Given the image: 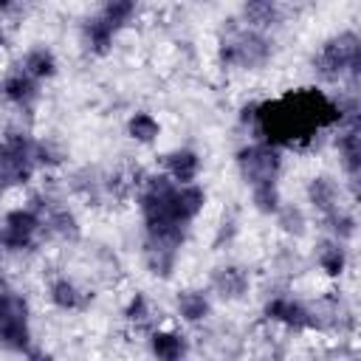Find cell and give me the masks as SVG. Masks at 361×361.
Instances as JSON below:
<instances>
[{
	"instance_id": "obj_1",
	"label": "cell",
	"mask_w": 361,
	"mask_h": 361,
	"mask_svg": "<svg viewBox=\"0 0 361 361\" xmlns=\"http://www.w3.org/2000/svg\"><path fill=\"white\" fill-rule=\"evenodd\" d=\"M358 68H361V37L350 28L324 39L313 56V73L324 82H338L344 76H353L355 82Z\"/></svg>"
},
{
	"instance_id": "obj_2",
	"label": "cell",
	"mask_w": 361,
	"mask_h": 361,
	"mask_svg": "<svg viewBox=\"0 0 361 361\" xmlns=\"http://www.w3.org/2000/svg\"><path fill=\"white\" fill-rule=\"evenodd\" d=\"M34 141L25 130H6L0 135V195L25 186L37 172Z\"/></svg>"
},
{
	"instance_id": "obj_3",
	"label": "cell",
	"mask_w": 361,
	"mask_h": 361,
	"mask_svg": "<svg viewBox=\"0 0 361 361\" xmlns=\"http://www.w3.org/2000/svg\"><path fill=\"white\" fill-rule=\"evenodd\" d=\"M220 62L226 68H243V71H259L271 62L274 56V42L268 34L254 31V28H240L234 25L228 37L220 42L217 51Z\"/></svg>"
},
{
	"instance_id": "obj_4",
	"label": "cell",
	"mask_w": 361,
	"mask_h": 361,
	"mask_svg": "<svg viewBox=\"0 0 361 361\" xmlns=\"http://www.w3.org/2000/svg\"><path fill=\"white\" fill-rule=\"evenodd\" d=\"M0 344L11 353L31 350V307L11 288H0Z\"/></svg>"
},
{
	"instance_id": "obj_5",
	"label": "cell",
	"mask_w": 361,
	"mask_h": 361,
	"mask_svg": "<svg viewBox=\"0 0 361 361\" xmlns=\"http://www.w3.org/2000/svg\"><path fill=\"white\" fill-rule=\"evenodd\" d=\"M234 161H237L240 178L245 180L248 189L265 186V183H279V172H282V149L279 147L254 141V144L240 147Z\"/></svg>"
},
{
	"instance_id": "obj_6",
	"label": "cell",
	"mask_w": 361,
	"mask_h": 361,
	"mask_svg": "<svg viewBox=\"0 0 361 361\" xmlns=\"http://www.w3.org/2000/svg\"><path fill=\"white\" fill-rule=\"evenodd\" d=\"M42 231V220L28 206H17L6 212L0 226V245L3 251H28L37 243V234Z\"/></svg>"
},
{
	"instance_id": "obj_7",
	"label": "cell",
	"mask_w": 361,
	"mask_h": 361,
	"mask_svg": "<svg viewBox=\"0 0 361 361\" xmlns=\"http://www.w3.org/2000/svg\"><path fill=\"white\" fill-rule=\"evenodd\" d=\"M262 316L288 330H313V310L293 296H271L262 305Z\"/></svg>"
},
{
	"instance_id": "obj_8",
	"label": "cell",
	"mask_w": 361,
	"mask_h": 361,
	"mask_svg": "<svg viewBox=\"0 0 361 361\" xmlns=\"http://www.w3.org/2000/svg\"><path fill=\"white\" fill-rule=\"evenodd\" d=\"M0 96L8 104H14L17 110H31L37 104V99H39V82H34L28 73H23V68H17V71L3 76Z\"/></svg>"
},
{
	"instance_id": "obj_9",
	"label": "cell",
	"mask_w": 361,
	"mask_h": 361,
	"mask_svg": "<svg viewBox=\"0 0 361 361\" xmlns=\"http://www.w3.org/2000/svg\"><path fill=\"white\" fill-rule=\"evenodd\" d=\"M338 135H336V149H338V164L344 169V175L355 183L358 172H361V133H358V121H344L338 124Z\"/></svg>"
},
{
	"instance_id": "obj_10",
	"label": "cell",
	"mask_w": 361,
	"mask_h": 361,
	"mask_svg": "<svg viewBox=\"0 0 361 361\" xmlns=\"http://www.w3.org/2000/svg\"><path fill=\"white\" fill-rule=\"evenodd\" d=\"M200 169H203V161L192 147H178V149H169L164 155V175L169 180H175L178 186L195 183Z\"/></svg>"
},
{
	"instance_id": "obj_11",
	"label": "cell",
	"mask_w": 361,
	"mask_h": 361,
	"mask_svg": "<svg viewBox=\"0 0 361 361\" xmlns=\"http://www.w3.org/2000/svg\"><path fill=\"white\" fill-rule=\"evenodd\" d=\"M178 257H180V248L178 245L144 237V265H147V271L152 276L169 279L175 274V268H178Z\"/></svg>"
},
{
	"instance_id": "obj_12",
	"label": "cell",
	"mask_w": 361,
	"mask_h": 361,
	"mask_svg": "<svg viewBox=\"0 0 361 361\" xmlns=\"http://www.w3.org/2000/svg\"><path fill=\"white\" fill-rule=\"evenodd\" d=\"M305 195H307V203H310L322 217H327V214H333V212L341 209V186H338L330 175H313V178L307 180Z\"/></svg>"
},
{
	"instance_id": "obj_13",
	"label": "cell",
	"mask_w": 361,
	"mask_h": 361,
	"mask_svg": "<svg viewBox=\"0 0 361 361\" xmlns=\"http://www.w3.org/2000/svg\"><path fill=\"white\" fill-rule=\"evenodd\" d=\"M212 288L217 290L220 299H228V302L243 299L251 288V274L243 265H220L212 274Z\"/></svg>"
},
{
	"instance_id": "obj_14",
	"label": "cell",
	"mask_w": 361,
	"mask_h": 361,
	"mask_svg": "<svg viewBox=\"0 0 361 361\" xmlns=\"http://www.w3.org/2000/svg\"><path fill=\"white\" fill-rule=\"evenodd\" d=\"M39 220H42V231H48V234H54V237H59V240H65V243L79 240V231H82V228H79L76 214H73L68 206L48 203L45 212L39 214Z\"/></svg>"
},
{
	"instance_id": "obj_15",
	"label": "cell",
	"mask_w": 361,
	"mask_h": 361,
	"mask_svg": "<svg viewBox=\"0 0 361 361\" xmlns=\"http://www.w3.org/2000/svg\"><path fill=\"white\" fill-rule=\"evenodd\" d=\"M116 34H118V28H116V25H110L99 11H96V14H90V17L85 20V25H82L85 48H87L90 54H96V56H104V54H110V51H113Z\"/></svg>"
},
{
	"instance_id": "obj_16",
	"label": "cell",
	"mask_w": 361,
	"mask_h": 361,
	"mask_svg": "<svg viewBox=\"0 0 361 361\" xmlns=\"http://www.w3.org/2000/svg\"><path fill=\"white\" fill-rule=\"evenodd\" d=\"M48 299H51V305L56 307V310H82L85 305H87V290H82L73 279H68V276H54L51 282H48Z\"/></svg>"
},
{
	"instance_id": "obj_17",
	"label": "cell",
	"mask_w": 361,
	"mask_h": 361,
	"mask_svg": "<svg viewBox=\"0 0 361 361\" xmlns=\"http://www.w3.org/2000/svg\"><path fill=\"white\" fill-rule=\"evenodd\" d=\"M186 336L178 330H152L149 333V353L155 355V361H183L186 358Z\"/></svg>"
},
{
	"instance_id": "obj_18",
	"label": "cell",
	"mask_w": 361,
	"mask_h": 361,
	"mask_svg": "<svg viewBox=\"0 0 361 361\" xmlns=\"http://www.w3.org/2000/svg\"><path fill=\"white\" fill-rule=\"evenodd\" d=\"M175 310H178L180 322H186V324H200V322L209 319L212 302H209V296H206L203 290L186 288V290H180V293L175 296Z\"/></svg>"
},
{
	"instance_id": "obj_19",
	"label": "cell",
	"mask_w": 361,
	"mask_h": 361,
	"mask_svg": "<svg viewBox=\"0 0 361 361\" xmlns=\"http://www.w3.org/2000/svg\"><path fill=\"white\" fill-rule=\"evenodd\" d=\"M316 265H319V271L324 276L338 279L347 271V248H344V243H338L333 237L322 240L319 248H316Z\"/></svg>"
},
{
	"instance_id": "obj_20",
	"label": "cell",
	"mask_w": 361,
	"mask_h": 361,
	"mask_svg": "<svg viewBox=\"0 0 361 361\" xmlns=\"http://www.w3.org/2000/svg\"><path fill=\"white\" fill-rule=\"evenodd\" d=\"M240 14L245 20V28H254V31H262V34L282 20V8L271 0H251V3L243 6Z\"/></svg>"
},
{
	"instance_id": "obj_21",
	"label": "cell",
	"mask_w": 361,
	"mask_h": 361,
	"mask_svg": "<svg viewBox=\"0 0 361 361\" xmlns=\"http://www.w3.org/2000/svg\"><path fill=\"white\" fill-rule=\"evenodd\" d=\"M23 73H28L34 82H45L51 76H56V56L51 48L45 45H34L23 54Z\"/></svg>"
},
{
	"instance_id": "obj_22",
	"label": "cell",
	"mask_w": 361,
	"mask_h": 361,
	"mask_svg": "<svg viewBox=\"0 0 361 361\" xmlns=\"http://www.w3.org/2000/svg\"><path fill=\"white\" fill-rule=\"evenodd\" d=\"M127 135L135 141V144H155L158 135H161V121L147 113V110H138L127 118Z\"/></svg>"
},
{
	"instance_id": "obj_23",
	"label": "cell",
	"mask_w": 361,
	"mask_h": 361,
	"mask_svg": "<svg viewBox=\"0 0 361 361\" xmlns=\"http://www.w3.org/2000/svg\"><path fill=\"white\" fill-rule=\"evenodd\" d=\"M276 223H279V228H282L285 234H290V237H302V234L307 231V217H305V212H302L299 206H293V203H282V206H279Z\"/></svg>"
},
{
	"instance_id": "obj_24",
	"label": "cell",
	"mask_w": 361,
	"mask_h": 361,
	"mask_svg": "<svg viewBox=\"0 0 361 361\" xmlns=\"http://www.w3.org/2000/svg\"><path fill=\"white\" fill-rule=\"evenodd\" d=\"M124 319H127L135 330H141V327H147V324L152 322V305H149V299H147L141 290H135V293L127 299V305H124Z\"/></svg>"
},
{
	"instance_id": "obj_25",
	"label": "cell",
	"mask_w": 361,
	"mask_h": 361,
	"mask_svg": "<svg viewBox=\"0 0 361 361\" xmlns=\"http://www.w3.org/2000/svg\"><path fill=\"white\" fill-rule=\"evenodd\" d=\"M251 203L259 214H276L282 206V195H279V183H265V186H254L251 189Z\"/></svg>"
},
{
	"instance_id": "obj_26",
	"label": "cell",
	"mask_w": 361,
	"mask_h": 361,
	"mask_svg": "<svg viewBox=\"0 0 361 361\" xmlns=\"http://www.w3.org/2000/svg\"><path fill=\"white\" fill-rule=\"evenodd\" d=\"M135 11H138V8H135V3H130V0H110V3H104V6L99 8V14H102L110 25H116L118 31L135 17Z\"/></svg>"
},
{
	"instance_id": "obj_27",
	"label": "cell",
	"mask_w": 361,
	"mask_h": 361,
	"mask_svg": "<svg viewBox=\"0 0 361 361\" xmlns=\"http://www.w3.org/2000/svg\"><path fill=\"white\" fill-rule=\"evenodd\" d=\"M34 158H37V169H54L65 161V152L56 141L51 138H37L34 141Z\"/></svg>"
},
{
	"instance_id": "obj_28",
	"label": "cell",
	"mask_w": 361,
	"mask_h": 361,
	"mask_svg": "<svg viewBox=\"0 0 361 361\" xmlns=\"http://www.w3.org/2000/svg\"><path fill=\"white\" fill-rule=\"evenodd\" d=\"M324 223H327V231L333 234V240H338V243H344V240H350V237L355 234V217H353V212H347L344 206H341L338 212L327 214Z\"/></svg>"
},
{
	"instance_id": "obj_29",
	"label": "cell",
	"mask_w": 361,
	"mask_h": 361,
	"mask_svg": "<svg viewBox=\"0 0 361 361\" xmlns=\"http://www.w3.org/2000/svg\"><path fill=\"white\" fill-rule=\"evenodd\" d=\"M31 361H54L51 355H31Z\"/></svg>"
},
{
	"instance_id": "obj_30",
	"label": "cell",
	"mask_w": 361,
	"mask_h": 361,
	"mask_svg": "<svg viewBox=\"0 0 361 361\" xmlns=\"http://www.w3.org/2000/svg\"><path fill=\"white\" fill-rule=\"evenodd\" d=\"M262 361H276V358H262Z\"/></svg>"
},
{
	"instance_id": "obj_31",
	"label": "cell",
	"mask_w": 361,
	"mask_h": 361,
	"mask_svg": "<svg viewBox=\"0 0 361 361\" xmlns=\"http://www.w3.org/2000/svg\"><path fill=\"white\" fill-rule=\"evenodd\" d=\"M0 254H3V245H0Z\"/></svg>"
}]
</instances>
